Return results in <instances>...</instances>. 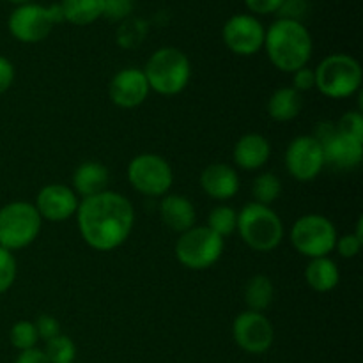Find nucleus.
<instances>
[{
  "instance_id": "1",
  "label": "nucleus",
  "mask_w": 363,
  "mask_h": 363,
  "mask_svg": "<svg viewBox=\"0 0 363 363\" xmlns=\"http://www.w3.org/2000/svg\"><path fill=\"white\" fill-rule=\"evenodd\" d=\"M77 222L89 247L98 252H110L130 238L135 225V209L126 197L105 190L82 199L77 209Z\"/></svg>"
},
{
  "instance_id": "2",
  "label": "nucleus",
  "mask_w": 363,
  "mask_h": 363,
  "mask_svg": "<svg viewBox=\"0 0 363 363\" xmlns=\"http://www.w3.org/2000/svg\"><path fill=\"white\" fill-rule=\"evenodd\" d=\"M262 48L277 69L293 74L307 66L314 43L311 32L301 21L279 18L266 28Z\"/></svg>"
},
{
  "instance_id": "3",
  "label": "nucleus",
  "mask_w": 363,
  "mask_h": 363,
  "mask_svg": "<svg viewBox=\"0 0 363 363\" xmlns=\"http://www.w3.org/2000/svg\"><path fill=\"white\" fill-rule=\"evenodd\" d=\"M149 89L162 96H176L186 89L191 77L190 59L174 46L160 48L149 57L144 69Z\"/></svg>"
},
{
  "instance_id": "4",
  "label": "nucleus",
  "mask_w": 363,
  "mask_h": 363,
  "mask_svg": "<svg viewBox=\"0 0 363 363\" xmlns=\"http://www.w3.org/2000/svg\"><path fill=\"white\" fill-rule=\"evenodd\" d=\"M236 230L255 252H272L282 243L284 223L269 206L250 202L238 213Z\"/></svg>"
},
{
  "instance_id": "5",
  "label": "nucleus",
  "mask_w": 363,
  "mask_h": 363,
  "mask_svg": "<svg viewBox=\"0 0 363 363\" xmlns=\"http://www.w3.org/2000/svg\"><path fill=\"white\" fill-rule=\"evenodd\" d=\"M315 73V89L326 98L344 99L353 96L362 87V66L347 53H332L325 57Z\"/></svg>"
},
{
  "instance_id": "6",
  "label": "nucleus",
  "mask_w": 363,
  "mask_h": 363,
  "mask_svg": "<svg viewBox=\"0 0 363 363\" xmlns=\"http://www.w3.org/2000/svg\"><path fill=\"white\" fill-rule=\"evenodd\" d=\"M41 220L30 202L14 201L0 208V247L14 252L32 245L41 233Z\"/></svg>"
},
{
  "instance_id": "7",
  "label": "nucleus",
  "mask_w": 363,
  "mask_h": 363,
  "mask_svg": "<svg viewBox=\"0 0 363 363\" xmlns=\"http://www.w3.org/2000/svg\"><path fill=\"white\" fill-rule=\"evenodd\" d=\"M64 21L59 4L55 6H41V4H23L18 6L7 20V28L11 35L20 43H39L52 34L53 27Z\"/></svg>"
},
{
  "instance_id": "8",
  "label": "nucleus",
  "mask_w": 363,
  "mask_h": 363,
  "mask_svg": "<svg viewBox=\"0 0 363 363\" xmlns=\"http://www.w3.org/2000/svg\"><path fill=\"white\" fill-rule=\"evenodd\" d=\"M223 254V238L209 227H191L179 236L176 243V257L184 268L202 272L218 262Z\"/></svg>"
},
{
  "instance_id": "9",
  "label": "nucleus",
  "mask_w": 363,
  "mask_h": 363,
  "mask_svg": "<svg viewBox=\"0 0 363 363\" xmlns=\"http://www.w3.org/2000/svg\"><path fill=\"white\" fill-rule=\"evenodd\" d=\"M335 225L323 215H303L296 220L291 230V243L308 259L328 257L337 245Z\"/></svg>"
},
{
  "instance_id": "10",
  "label": "nucleus",
  "mask_w": 363,
  "mask_h": 363,
  "mask_svg": "<svg viewBox=\"0 0 363 363\" xmlns=\"http://www.w3.org/2000/svg\"><path fill=\"white\" fill-rule=\"evenodd\" d=\"M128 181L138 194L162 197L169 194L172 186L174 172L165 158L152 152H144L135 156L128 165Z\"/></svg>"
},
{
  "instance_id": "11",
  "label": "nucleus",
  "mask_w": 363,
  "mask_h": 363,
  "mask_svg": "<svg viewBox=\"0 0 363 363\" xmlns=\"http://www.w3.org/2000/svg\"><path fill=\"white\" fill-rule=\"evenodd\" d=\"M266 28L254 14H234L222 28V39L227 48L241 57L255 55L264 46Z\"/></svg>"
},
{
  "instance_id": "12",
  "label": "nucleus",
  "mask_w": 363,
  "mask_h": 363,
  "mask_svg": "<svg viewBox=\"0 0 363 363\" xmlns=\"http://www.w3.org/2000/svg\"><path fill=\"white\" fill-rule=\"evenodd\" d=\"M286 169L294 179L307 183L325 169L323 145L312 135H300L286 149Z\"/></svg>"
},
{
  "instance_id": "13",
  "label": "nucleus",
  "mask_w": 363,
  "mask_h": 363,
  "mask_svg": "<svg viewBox=\"0 0 363 363\" xmlns=\"http://www.w3.org/2000/svg\"><path fill=\"white\" fill-rule=\"evenodd\" d=\"M233 337L238 346L250 354H262L272 347L275 330L262 312L245 311L234 319Z\"/></svg>"
},
{
  "instance_id": "14",
  "label": "nucleus",
  "mask_w": 363,
  "mask_h": 363,
  "mask_svg": "<svg viewBox=\"0 0 363 363\" xmlns=\"http://www.w3.org/2000/svg\"><path fill=\"white\" fill-rule=\"evenodd\" d=\"M149 84L144 71L137 67H124L117 71L108 84V96L113 105L121 108H135L149 96Z\"/></svg>"
},
{
  "instance_id": "15",
  "label": "nucleus",
  "mask_w": 363,
  "mask_h": 363,
  "mask_svg": "<svg viewBox=\"0 0 363 363\" xmlns=\"http://www.w3.org/2000/svg\"><path fill=\"white\" fill-rule=\"evenodd\" d=\"M80 201L74 190H71L66 184H46L41 188L35 199V209L39 216L50 222H64L77 215V209Z\"/></svg>"
},
{
  "instance_id": "16",
  "label": "nucleus",
  "mask_w": 363,
  "mask_h": 363,
  "mask_svg": "<svg viewBox=\"0 0 363 363\" xmlns=\"http://www.w3.org/2000/svg\"><path fill=\"white\" fill-rule=\"evenodd\" d=\"M321 145L325 152V165L337 170L357 169L363 160V142L344 137L337 130L332 137L321 142Z\"/></svg>"
},
{
  "instance_id": "17",
  "label": "nucleus",
  "mask_w": 363,
  "mask_h": 363,
  "mask_svg": "<svg viewBox=\"0 0 363 363\" xmlns=\"http://www.w3.org/2000/svg\"><path fill=\"white\" fill-rule=\"evenodd\" d=\"M201 186L215 201H229L240 191V176L230 165L213 163L202 170Z\"/></svg>"
},
{
  "instance_id": "18",
  "label": "nucleus",
  "mask_w": 363,
  "mask_h": 363,
  "mask_svg": "<svg viewBox=\"0 0 363 363\" xmlns=\"http://www.w3.org/2000/svg\"><path fill=\"white\" fill-rule=\"evenodd\" d=\"M272 145L261 133H247L234 145V163L243 170H259L268 163Z\"/></svg>"
},
{
  "instance_id": "19",
  "label": "nucleus",
  "mask_w": 363,
  "mask_h": 363,
  "mask_svg": "<svg viewBox=\"0 0 363 363\" xmlns=\"http://www.w3.org/2000/svg\"><path fill=\"white\" fill-rule=\"evenodd\" d=\"M160 216L163 223L174 233H186L195 227V206L184 195H165L160 204Z\"/></svg>"
},
{
  "instance_id": "20",
  "label": "nucleus",
  "mask_w": 363,
  "mask_h": 363,
  "mask_svg": "<svg viewBox=\"0 0 363 363\" xmlns=\"http://www.w3.org/2000/svg\"><path fill=\"white\" fill-rule=\"evenodd\" d=\"M110 174L103 163L85 162L78 165L73 172L74 194L82 195V199L92 197L106 190Z\"/></svg>"
},
{
  "instance_id": "21",
  "label": "nucleus",
  "mask_w": 363,
  "mask_h": 363,
  "mask_svg": "<svg viewBox=\"0 0 363 363\" xmlns=\"http://www.w3.org/2000/svg\"><path fill=\"white\" fill-rule=\"evenodd\" d=\"M303 108V96L293 87H280L269 96L268 113L277 123H287L300 116Z\"/></svg>"
},
{
  "instance_id": "22",
  "label": "nucleus",
  "mask_w": 363,
  "mask_h": 363,
  "mask_svg": "<svg viewBox=\"0 0 363 363\" xmlns=\"http://www.w3.org/2000/svg\"><path fill=\"white\" fill-rule=\"evenodd\" d=\"M305 280L315 293H328L339 286V266L330 257L311 259L307 269H305Z\"/></svg>"
},
{
  "instance_id": "23",
  "label": "nucleus",
  "mask_w": 363,
  "mask_h": 363,
  "mask_svg": "<svg viewBox=\"0 0 363 363\" xmlns=\"http://www.w3.org/2000/svg\"><path fill=\"white\" fill-rule=\"evenodd\" d=\"M59 6L64 20L84 27V25L94 23L103 16L105 0H60Z\"/></svg>"
},
{
  "instance_id": "24",
  "label": "nucleus",
  "mask_w": 363,
  "mask_h": 363,
  "mask_svg": "<svg viewBox=\"0 0 363 363\" xmlns=\"http://www.w3.org/2000/svg\"><path fill=\"white\" fill-rule=\"evenodd\" d=\"M273 296H275V287L269 277L255 275L245 286V303L248 311L262 312L272 305Z\"/></svg>"
},
{
  "instance_id": "25",
  "label": "nucleus",
  "mask_w": 363,
  "mask_h": 363,
  "mask_svg": "<svg viewBox=\"0 0 363 363\" xmlns=\"http://www.w3.org/2000/svg\"><path fill=\"white\" fill-rule=\"evenodd\" d=\"M252 191H254L255 197L254 202L269 206L279 199L280 191H282V183H280V179L273 172H262L261 176L255 177Z\"/></svg>"
},
{
  "instance_id": "26",
  "label": "nucleus",
  "mask_w": 363,
  "mask_h": 363,
  "mask_svg": "<svg viewBox=\"0 0 363 363\" xmlns=\"http://www.w3.org/2000/svg\"><path fill=\"white\" fill-rule=\"evenodd\" d=\"M238 225V213L236 209L230 208V206H216L211 213H209L208 225L209 229L215 234H218L220 238L230 236V234L236 230Z\"/></svg>"
},
{
  "instance_id": "27",
  "label": "nucleus",
  "mask_w": 363,
  "mask_h": 363,
  "mask_svg": "<svg viewBox=\"0 0 363 363\" xmlns=\"http://www.w3.org/2000/svg\"><path fill=\"white\" fill-rule=\"evenodd\" d=\"M43 351H45L50 363H74V357H77L74 342L62 333L46 340V346Z\"/></svg>"
},
{
  "instance_id": "28",
  "label": "nucleus",
  "mask_w": 363,
  "mask_h": 363,
  "mask_svg": "<svg viewBox=\"0 0 363 363\" xmlns=\"http://www.w3.org/2000/svg\"><path fill=\"white\" fill-rule=\"evenodd\" d=\"M9 340L18 351H27L35 347L39 337L38 332H35L34 323L30 321H18L14 323L13 328L9 332Z\"/></svg>"
},
{
  "instance_id": "29",
  "label": "nucleus",
  "mask_w": 363,
  "mask_h": 363,
  "mask_svg": "<svg viewBox=\"0 0 363 363\" xmlns=\"http://www.w3.org/2000/svg\"><path fill=\"white\" fill-rule=\"evenodd\" d=\"M16 259H14L13 252L7 248L0 247V294L11 289V286L16 280Z\"/></svg>"
},
{
  "instance_id": "30",
  "label": "nucleus",
  "mask_w": 363,
  "mask_h": 363,
  "mask_svg": "<svg viewBox=\"0 0 363 363\" xmlns=\"http://www.w3.org/2000/svg\"><path fill=\"white\" fill-rule=\"evenodd\" d=\"M337 131L344 137H350L353 140L363 142V116L360 112H347L344 113L335 124Z\"/></svg>"
},
{
  "instance_id": "31",
  "label": "nucleus",
  "mask_w": 363,
  "mask_h": 363,
  "mask_svg": "<svg viewBox=\"0 0 363 363\" xmlns=\"http://www.w3.org/2000/svg\"><path fill=\"white\" fill-rule=\"evenodd\" d=\"M34 326H35V332H38V337L41 340H45V342L46 340L53 339V337L60 335V325L53 315H48V314L39 315V318L35 319Z\"/></svg>"
},
{
  "instance_id": "32",
  "label": "nucleus",
  "mask_w": 363,
  "mask_h": 363,
  "mask_svg": "<svg viewBox=\"0 0 363 363\" xmlns=\"http://www.w3.org/2000/svg\"><path fill=\"white\" fill-rule=\"evenodd\" d=\"M131 13V0H105L103 16L112 21L126 20Z\"/></svg>"
},
{
  "instance_id": "33",
  "label": "nucleus",
  "mask_w": 363,
  "mask_h": 363,
  "mask_svg": "<svg viewBox=\"0 0 363 363\" xmlns=\"http://www.w3.org/2000/svg\"><path fill=\"white\" fill-rule=\"evenodd\" d=\"M362 245H363V241L358 240L354 234H346V236L337 238L335 248L344 259H353V257H357L358 254H360Z\"/></svg>"
},
{
  "instance_id": "34",
  "label": "nucleus",
  "mask_w": 363,
  "mask_h": 363,
  "mask_svg": "<svg viewBox=\"0 0 363 363\" xmlns=\"http://www.w3.org/2000/svg\"><path fill=\"white\" fill-rule=\"evenodd\" d=\"M247 9L254 14H275L286 0H243Z\"/></svg>"
},
{
  "instance_id": "35",
  "label": "nucleus",
  "mask_w": 363,
  "mask_h": 363,
  "mask_svg": "<svg viewBox=\"0 0 363 363\" xmlns=\"http://www.w3.org/2000/svg\"><path fill=\"white\" fill-rule=\"evenodd\" d=\"M315 87V73L311 67H301V69L294 71L293 73V89H296L298 92L311 91Z\"/></svg>"
},
{
  "instance_id": "36",
  "label": "nucleus",
  "mask_w": 363,
  "mask_h": 363,
  "mask_svg": "<svg viewBox=\"0 0 363 363\" xmlns=\"http://www.w3.org/2000/svg\"><path fill=\"white\" fill-rule=\"evenodd\" d=\"M305 6H307V4H305L303 0H286L277 14H280V18H286V20L301 21L300 16L305 13Z\"/></svg>"
},
{
  "instance_id": "37",
  "label": "nucleus",
  "mask_w": 363,
  "mask_h": 363,
  "mask_svg": "<svg viewBox=\"0 0 363 363\" xmlns=\"http://www.w3.org/2000/svg\"><path fill=\"white\" fill-rule=\"evenodd\" d=\"M14 82V66L9 59L0 55V96L6 91H9V87Z\"/></svg>"
},
{
  "instance_id": "38",
  "label": "nucleus",
  "mask_w": 363,
  "mask_h": 363,
  "mask_svg": "<svg viewBox=\"0 0 363 363\" xmlns=\"http://www.w3.org/2000/svg\"><path fill=\"white\" fill-rule=\"evenodd\" d=\"M14 363H50V360L46 358L45 351L38 350V347H32V350L20 351V354H18Z\"/></svg>"
},
{
  "instance_id": "39",
  "label": "nucleus",
  "mask_w": 363,
  "mask_h": 363,
  "mask_svg": "<svg viewBox=\"0 0 363 363\" xmlns=\"http://www.w3.org/2000/svg\"><path fill=\"white\" fill-rule=\"evenodd\" d=\"M11 4H16V6H23V4H30L34 2V0H9Z\"/></svg>"
}]
</instances>
